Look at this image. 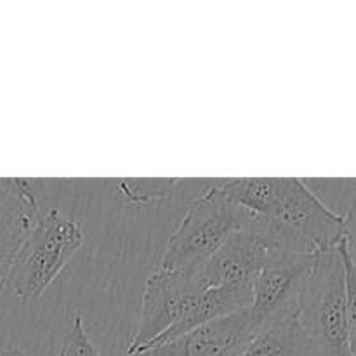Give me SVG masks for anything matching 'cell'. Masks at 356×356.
<instances>
[{
  "instance_id": "1",
  "label": "cell",
  "mask_w": 356,
  "mask_h": 356,
  "mask_svg": "<svg viewBox=\"0 0 356 356\" xmlns=\"http://www.w3.org/2000/svg\"><path fill=\"white\" fill-rule=\"evenodd\" d=\"M214 186L252 214L291 232L313 249H336L344 242V216L330 211L298 177H240Z\"/></svg>"
},
{
  "instance_id": "2",
  "label": "cell",
  "mask_w": 356,
  "mask_h": 356,
  "mask_svg": "<svg viewBox=\"0 0 356 356\" xmlns=\"http://www.w3.org/2000/svg\"><path fill=\"white\" fill-rule=\"evenodd\" d=\"M252 212L236 205L212 184L188 212L167 242L159 268L198 270L250 219Z\"/></svg>"
},
{
  "instance_id": "3",
  "label": "cell",
  "mask_w": 356,
  "mask_h": 356,
  "mask_svg": "<svg viewBox=\"0 0 356 356\" xmlns=\"http://www.w3.org/2000/svg\"><path fill=\"white\" fill-rule=\"evenodd\" d=\"M83 229L58 209L42 214L14 259L7 282L21 302L37 301L54 284L76 250L83 245Z\"/></svg>"
},
{
  "instance_id": "4",
  "label": "cell",
  "mask_w": 356,
  "mask_h": 356,
  "mask_svg": "<svg viewBox=\"0 0 356 356\" xmlns=\"http://www.w3.org/2000/svg\"><path fill=\"white\" fill-rule=\"evenodd\" d=\"M298 316L322 356H353L346 327V273L339 247L318 250Z\"/></svg>"
},
{
  "instance_id": "5",
  "label": "cell",
  "mask_w": 356,
  "mask_h": 356,
  "mask_svg": "<svg viewBox=\"0 0 356 356\" xmlns=\"http://www.w3.org/2000/svg\"><path fill=\"white\" fill-rule=\"evenodd\" d=\"M204 289L207 285L200 268L181 271L156 268L146 280L141 318L129 346V356L159 344L184 318Z\"/></svg>"
},
{
  "instance_id": "6",
  "label": "cell",
  "mask_w": 356,
  "mask_h": 356,
  "mask_svg": "<svg viewBox=\"0 0 356 356\" xmlns=\"http://www.w3.org/2000/svg\"><path fill=\"white\" fill-rule=\"evenodd\" d=\"M315 259L316 252H282L254 277L249 312L256 329L280 316L298 313L299 298Z\"/></svg>"
},
{
  "instance_id": "7",
  "label": "cell",
  "mask_w": 356,
  "mask_h": 356,
  "mask_svg": "<svg viewBox=\"0 0 356 356\" xmlns=\"http://www.w3.org/2000/svg\"><path fill=\"white\" fill-rule=\"evenodd\" d=\"M257 329L249 308L212 320L181 337L131 356H242Z\"/></svg>"
},
{
  "instance_id": "8",
  "label": "cell",
  "mask_w": 356,
  "mask_h": 356,
  "mask_svg": "<svg viewBox=\"0 0 356 356\" xmlns=\"http://www.w3.org/2000/svg\"><path fill=\"white\" fill-rule=\"evenodd\" d=\"M37 179L0 177V291L24 240L42 218Z\"/></svg>"
},
{
  "instance_id": "9",
  "label": "cell",
  "mask_w": 356,
  "mask_h": 356,
  "mask_svg": "<svg viewBox=\"0 0 356 356\" xmlns=\"http://www.w3.org/2000/svg\"><path fill=\"white\" fill-rule=\"evenodd\" d=\"M242 356H322L298 313L271 320L257 329Z\"/></svg>"
},
{
  "instance_id": "10",
  "label": "cell",
  "mask_w": 356,
  "mask_h": 356,
  "mask_svg": "<svg viewBox=\"0 0 356 356\" xmlns=\"http://www.w3.org/2000/svg\"><path fill=\"white\" fill-rule=\"evenodd\" d=\"M176 184L177 179H124L118 186L132 204H145L165 197Z\"/></svg>"
},
{
  "instance_id": "11",
  "label": "cell",
  "mask_w": 356,
  "mask_h": 356,
  "mask_svg": "<svg viewBox=\"0 0 356 356\" xmlns=\"http://www.w3.org/2000/svg\"><path fill=\"white\" fill-rule=\"evenodd\" d=\"M341 256L344 261V273H346V327L348 343H350L351 355L356 356V266L344 250V245H339Z\"/></svg>"
},
{
  "instance_id": "12",
  "label": "cell",
  "mask_w": 356,
  "mask_h": 356,
  "mask_svg": "<svg viewBox=\"0 0 356 356\" xmlns=\"http://www.w3.org/2000/svg\"><path fill=\"white\" fill-rule=\"evenodd\" d=\"M58 356H101L96 344L90 341L86 327H83L82 315H79L73 322L72 330L63 341Z\"/></svg>"
},
{
  "instance_id": "13",
  "label": "cell",
  "mask_w": 356,
  "mask_h": 356,
  "mask_svg": "<svg viewBox=\"0 0 356 356\" xmlns=\"http://www.w3.org/2000/svg\"><path fill=\"white\" fill-rule=\"evenodd\" d=\"M344 250L356 266V193L348 214L344 216Z\"/></svg>"
},
{
  "instance_id": "14",
  "label": "cell",
  "mask_w": 356,
  "mask_h": 356,
  "mask_svg": "<svg viewBox=\"0 0 356 356\" xmlns=\"http://www.w3.org/2000/svg\"><path fill=\"white\" fill-rule=\"evenodd\" d=\"M0 356H28L19 350H0Z\"/></svg>"
}]
</instances>
